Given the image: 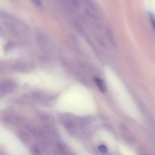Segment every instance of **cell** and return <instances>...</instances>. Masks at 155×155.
<instances>
[{
  "label": "cell",
  "instance_id": "6",
  "mask_svg": "<svg viewBox=\"0 0 155 155\" xmlns=\"http://www.w3.org/2000/svg\"><path fill=\"white\" fill-rule=\"evenodd\" d=\"M99 149L102 153H106L107 152V148L104 145L100 146L99 147Z\"/></svg>",
  "mask_w": 155,
  "mask_h": 155
},
{
  "label": "cell",
  "instance_id": "2",
  "mask_svg": "<svg viewBox=\"0 0 155 155\" xmlns=\"http://www.w3.org/2000/svg\"><path fill=\"white\" fill-rule=\"evenodd\" d=\"M121 134L124 140L129 143H134V136L131 133L130 130L125 125H122L121 127Z\"/></svg>",
  "mask_w": 155,
  "mask_h": 155
},
{
  "label": "cell",
  "instance_id": "5",
  "mask_svg": "<svg viewBox=\"0 0 155 155\" xmlns=\"http://www.w3.org/2000/svg\"><path fill=\"white\" fill-rule=\"evenodd\" d=\"M149 16L151 24H152L153 27L155 30V15L153 13H150L149 15Z\"/></svg>",
  "mask_w": 155,
  "mask_h": 155
},
{
  "label": "cell",
  "instance_id": "4",
  "mask_svg": "<svg viewBox=\"0 0 155 155\" xmlns=\"http://www.w3.org/2000/svg\"><path fill=\"white\" fill-rule=\"evenodd\" d=\"M94 81L95 83H96L100 91L103 93L105 92L106 91L107 87L104 81H103L102 79L98 78H95Z\"/></svg>",
  "mask_w": 155,
  "mask_h": 155
},
{
  "label": "cell",
  "instance_id": "7",
  "mask_svg": "<svg viewBox=\"0 0 155 155\" xmlns=\"http://www.w3.org/2000/svg\"><path fill=\"white\" fill-rule=\"evenodd\" d=\"M33 2L35 4L38 6V7H41L42 5V3L41 1H33Z\"/></svg>",
  "mask_w": 155,
  "mask_h": 155
},
{
  "label": "cell",
  "instance_id": "8",
  "mask_svg": "<svg viewBox=\"0 0 155 155\" xmlns=\"http://www.w3.org/2000/svg\"><path fill=\"white\" fill-rule=\"evenodd\" d=\"M12 47V44L11 43L9 44H6V45H5V48H6V51L7 50H9V49H11V47Z\"/></svg>",
  "mask_w": 155,
  "mask_h": 155
},
{
  "label": "cell",
  "instance_id": "1",
  "mask_svg": "<svg viewBox=\"0 0 155 155\" xmlns=\"http://www.w3.org/2000/svg\"><path fill=\"white\" fill-rule=\"evenodd\" d=\"M1 119L3 123L10 125L16 124L20 122V118L18 116L11 113H7L3 115L1 117Z\"/></svg>",
  "mask_w": 155,
  "mask_h": 155
},
{
  "label": "cell",
  "instance_id": "3",
  "mask_svg": "<svg viewBox=\"0 0 155 155\" xmlns=\"http://www.w3.org/2000/svg\"><path fill=\"white\" fill-rule=\"evenodd\" d=\"M17 136L20 140L25 144H27L30 142L31 138L30 136L26 132L22 130H19L17 132Z\"/></svg>",
  "mask_w": 155,
  "mask_h": 155
}]
</instances>
